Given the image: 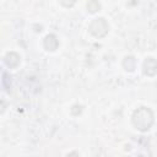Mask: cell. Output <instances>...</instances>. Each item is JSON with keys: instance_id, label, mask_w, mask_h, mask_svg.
Masks as SVG:
<instances>
[{"instance_id": "6da1fadb", "label": "cell", "mask_w": 157, "mask_h": 157, "mask_svg": "<svg viewBox=\"0 0 157 157\" xmlns=\"http://www.w3.org/2000/svg\"><path fill=\"white\" fill-rule=\"evenodd\" d=\"M132 124L141 131L148 130L153 124V113L146 107H140L132 114Z\"/></svg>"}, {"instance_id": "7a4b0ae2", "label": "cell", "mask_w": 157, "mask_h": 157, "mask_svg": "<svg viewBox=\"0 0 157 157\" xmlns=\"http://www.w3.org/2000/svg\"><path fill=\"white\" fill-rule=\"evenodd\" d=\"M108 29H109V26H108L107 21L102 17L94 18L88 26L90 33L96 38H103L108 33Z\"/></svg>"}, {"instance_id": "3957f363", "label": "cell", "mask_w": 157, "mask_h": 157, "mask_svg": "<svg viewBox=\"0 0 157 157\" xmlns=\"http://www.w3.org/2000/svg\"><path fill=\"white\" fill-rule=\"evenodd\" d=\"M142 71L146 76H155L157 74V60H155L153 58H147L144 61Z\"/></svg>"}, {"instance_id": "277c9868", "label": "cell", "mask_w": 157, "mask_h": 157, "mask_svg": "<svg viewBox=\"0 0 157 157\" xmlns=\"http://www.w3.org/2000/svg\"><path fill=\"white\" fill-rule=\"evenodd\" d=\"M58 45H59V40L56 39V37L54 34H48L44 38V48L47 50L53 52V50H55L58 48Z\"/></svg>"}, {"instance_id": "5b68a950", "label": "cell", "mask_w": 157, "mask_h": 157, "mask_svg": "<svg viewBox=\"0 0 157 157\" xmlns=\"http://www.w3.org/2000/svg\"><path fill=\"white\" fill-rule=\"evenodd\" d=\"M5 63L9 67H16L20 64V55L13 53V52L7 53L6 56H5Z\"/></svg>"}, {"instance_id": "8992f818", "label": "cell", "mask_w": 157, "mask_h": 157, "mask_svg": "<svg viewBox=\"0 0 157 157\" xmlns=\"http://www.w3.org/2000/svg\"><path fill=\"white\" fill-rule=\"evenodd\" d=\"M123 66L125 67L126 71H134L135 69V59L134 56H126L123 61Z\"/></svg>"}, {"instance_id": "52a82bcc", "label": "cell", "mask_w": 157, "mask_h": 157, "mask_svg": "<svg viewBox=\"0 0 157 157\" xmlns=\"http://www.w3.org/2000/svg\"><path fill=\"white\" fill-rule=\"evenodd\" d=\"M101 9V4L97 1V0H90L87 2V11L91 12V13H94L97 11H99Z\"/></svg>"}, {"instance_id": "ba28073f", "label": "cell", "mask_w": 157, "mask_h": 157, "mask_svg": "<svg viewBox=\"0 0 157 157\" xmlns=\"http://www.w3.org/2000/svg\"><path fill=\"white\" fill-rule=\"evenodd\" d=\"M60 2H61V5L65 6V7H71V6L75 5L76 0H60Z\"/></svg>"}]
</instances>
